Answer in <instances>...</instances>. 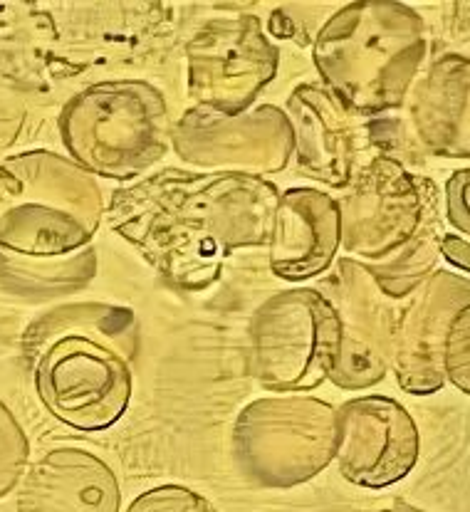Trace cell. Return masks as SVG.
<instances>
[{"label": "cell", "instance_id": "obj_1", "mask_svg": "<svg viewBox=\"0 0 470 512\" xmlns=\"http://www.w3.org/2000/svg\"><path fill=\"white\" fill-rule=\"evenodd\" d=\"M280 188L270 179L161 169L119 186L109 228L169 287L203 292L240 248H268Z\"/></svg>", "mask_w": 470, "mask_h": 512}, {"label": "cell", "instance_id": "obj_2", "mask_svg": "<svg viewBox=\"0 0 470 512\" xmlns=\"http://www.w3.org/2000/svg\"><path fill=\"white\" fill-rule=\"evenodd\" d=\"M23 352L35 394L52 419L99 433L129 411L139 354L132 307L102 300L52 307L28 327Z\"/></svg>", "mask_w": 470, "mask_h": 512}, {"label": "cell", "instance_id": "obj_3", "mask_svg": "<svg viewBox=\"0 0 470 512\" xmlns=\"http://www.w3.org/2000/svg\"><path fill=\"white\" fill-rule=\"evenodd\" d=\"M428 55L426 23L414 8L386 0L344 3L312 38L322 87L354 119L399 109Z\"/></svg>", "mask_w": 470, "mask_h": 512}, {"label": "cell", "instance_id": "obj_4", "mask_svg": "<svg viewBox=\"0 0 470 512\" xmlns=\"http://www.w3.org/2000/svg\"><path fill=\"white\" fill-rule=\"evenodd\" d=\"M104 211L99 179L67 154L30 149L0 161V253L65 258L90 248Z\"/></svg>", "mask_w": 470, "mask_h": 512}, {"label": "cell", "instance_id": "obj_5", "mask_svg": "<svg viewBox=\"0 0 470 512\" xmlns=\"http://www.w3.org/2000/svg\"><path fill=\"white\" fill-rule=\"evenodd\" d=\"M171 127L164 92L139 77L87 85L57 117L67 156L94 179L119 184L141 179L169 154Z\"/></svg>", "mask_w": 470, "mask_h": 512}, {"label": "cell", "instance_id": "obj_6", "mask_svg": "<svg viewBox=\"0 0 470 512\" xmlns=\"http://www.w3.org/2000/svg\"><path fill=\"white\" fill-rule=\"evenodd\" d=\"M337 406L310 394H270L245 404L231 428L238 473L263 490L310 483L337 456Z\"/></svg>", "mask_w": 470, "mask_h": 512}, {"label": "cell", "instance_id": "obj_7", "mask_svg": "<svg viewBox=\"0 0 470 512\" xmlns=\"http://www.w3.org/2000/svg\"><path fill=\"white\" fill-rule=\"evenodd\" d=\"M337 322L317 287H287L260 302L248 322V372L275 394H305L329 379Z\"/></svg>", "mask_w": 470, "mask_h": 512}, {"label": "cell", "instance_id": "obj_8", "mask_svg": "<svg viewBox=\"0 0 470 512\" xmlns=\"http://www.w3.org/2000/svg\"><path fill=\"white\" fill-rule=\"evenodd\" d=\"M342 250L364 265L399 255L438 218V193L426 176L411 174L394 156L376 154L337 198Z\"/></svg>", "mask_w": 470, "mask_h": 512}, {"label": "cell", "instance_id": "obj_9", "mask_svg": "<svg viewBox=\"0 0 470 512\" xmlns=\"http://www.w3.org/2000/svg\"><path fill=\"white\" fill-rule=\"evenodd\" d=\"M280 50L258 15H223L203 23L186 43V85L193 104L243 114L278 77Z\"/></svg>", "mask_w": 470, "mask_h": 512}, {"label": "cell", "instance_id": "obj_10", "mask_svg": "<svg viewBox=\"0 0 470 512\" xmlns=\"http://www.w3.org/2000/svg\"><path fill=\"white\" fill-rule=\"evenodd\" d=\"M171 149L191 171L270 179L292 161V127L278 104H258L243 114L191 104L171 127Z\"/></svg>", "mask_w": 470, "mask_h": 512}, {"label": "cell", "instance_id": "obj_11", "mask_svg": "<svg viewBox=\"0 0 470 512\" xmlns=\"http://www.w3.org/2000/svg\"><path fill=\"white\" fill-rule=\"evenodd\" d=\"M337 322V352L329 374L337 389L364 391L384 379L391 367L396 312L359 260H334L329 273L317 282Z\"/></svg>", "mask_w": 470, "mask_h": 512}, {"label": "cell", "instance_id": "obj_12", "mask_svg": "<svg viewBox=\"0 0 470 512\" xmlns=\"http://www.w3.org/2000/svg\"><path fill=\"white\" fill-rule=\"evenodd\" d=\"M337 463L347 483L381 490L399 483L419 461V428L396 399L354 396L337 406Z\"/></svg>", "mask_w": 470, "mask_h": 512}, {"label": "cell", "instance_id": "obj_13", "mask_svg": "<svg viewBox=\"0 0 470 512\" xmlns=\"http://www.w3.org/2000/svg\"><path fill=\"white\" fill-rule=\"evenodd\" d=\"M409 305L396 317L391 369L409 394H436L446 384L443 349L453 317L470 305V280L448 270H433Z\"/></svg>", "mask_w": 470, "mask_h": 512}, {"label": "cell", "instance_id": "obj_14", "mask_svg": "<svg viewBox=\"0 0 470 512\" xmlns=\"http://www.w3.org/2000/svg\"><path fill=\"white\" fill-rule=\"evenodd\" d=\"M342 250L337 196L315 186L280 191L270 231L268 260L275 278L307 282L322 278Z\"/></svg>", "mask_w": 470, "mask_h": 512}, {"label": "cell", "instance_id": "obj_15", "mask_svg": "<svg viewBox=\"0 0 470 512\" xmlns=\"http://www.w3.org/2000/svg\"><path fill=\"white\" fill-rule=\"evenodd\" d=\"M285 114L292 127L297 174L329 188H347L357 174V124L322 85L302 82L290 92Z\"/></svg>", "mask_w": 470, "mask_h": 512}, {"label": "cell", "instance_id": "obj_16", "mask_svg": "<svg viewBox=\"0 0 470 512\" xmlns=\"http://www.w3.org/2000/svg\"><path fill=\"white\" fill-rule=\"evenodd\" d=\"M18 512H119L122 488L104 458L82 446H55L18 483Z\"/></svg>", "mask_w": 470, "mask_h": 512}, {"label": "cell", "instance_id": "obj_17", "mask_svg": "<svg viewBox=\"0 0 470 512\" xmlns=\"http://www.w3.org/2000/svg\"><path fill=\"white\" fill-rule=\"evenodd\" d=\"M409 94L416 139L436 156L470 159V55H443Z\"/></svg>", "mask_w": 470, "mask_h": 512}, {"label": "cell", "instance_id": "obj_18", "mask_svg": "<svg viewBox=\"0 0 470 512\" xmlns=\"http://www.w3.org/2000/svg\"><path fill=\"white\" fill-rule=\"evenodd\" d=\"M94 245L65 258H18L0 253V285L25 300L43 302L85 290L97 278Z\"/></svg>", "mask_w": 470, "mask_h": 512}, {"label": "cell", "instance_id": "obj_19", "mask_svg": "<svg viewBox=\"0 0 470 512\" xmlns=\"http://www.w3.org/2000/svg\"><path fill=\"white\" fill-rule=\"evenodd\" d=\"M30 463V441L13 411L0 401V500L18 488Z\"/></svg>", "mask_w": 470, "mask_h": 512}, {"label": "cell", "instance_id": "obj_20", "mask_svg": "<svg viewBox=\"0 0 470 512\" xmlns=\"http://www.w3.org/2000/svg\"><path fill=\"white\" fill-rule=\"evenodd\" d=\"M124 512H218L216 505L198 490L166 483L144 490Z\"/></svg>", "mask_w": 470, "mask_h": 512}, {"label": "cell", "instance_id": "obj_21", "mask_svg": "<svg viewBox=\"0 0 470 512\" xmlns=\"http://www.w3.org/2000/svg\"><path fill=\"white\" fill-rule=\"evenodd\" d=\"M443 374L446 381L470 394V305L453 317L443 349Z\"/></svg>", "mask_w": 470, "mask_h": 512}, {"label": "cell", "instance_id": "obj_22", "mask_svg": "<svg viewBox=\"0 0 470 512\" xmlns=\"http://www.w3.org/2000/svg\"><path fill=\"white\" fill-rule=\"evenodd\" d=\"M446 213L456 231L470 235V169L456 171L448 181Z\"/></svg>", "mask_w": 470, "mask_h": 512}, {"label": "cell", "instance_id": "obj_23", "mask_svg": "<svg viewBox=\"0 0 470 512\" xmlns=\"http://www.w3.org/2000/svg\"><path fill=\"white\" fill-rule=\"evenodd\" d=\"M379 512H426V510L416 508V505H409V503H406V500H396L394 505H389V508H384V510H379Z\"/></svg>", "mask_w": 470, "mask_h": 512}]
</instances>
